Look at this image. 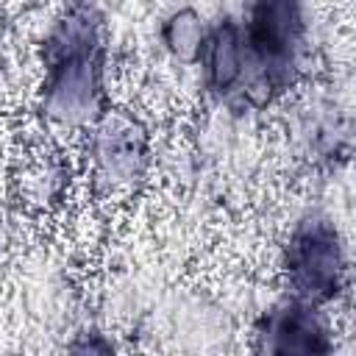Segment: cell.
<instances>
[{"instance_id":"obj_1","label":"cell","mask_w":356,"mask_h":356,"mask_svg":"<svg viewBox=\"0 0 356 356\" xmlns=\"http://www.w3.org/2000/svg\"><path fill=\"white\" fill-rule=\"evenodd\" d=\"M42 114L67 131H89L108 108L106 22L95 0H67L42 42Z\"/></svg>"},{"instance_id":"obj_2","label":"cell","mask_w":356,"mask_h":356,"mask_svg":"<svg viewBox=\"0 0 356 356\" xmlns=\"http://www.w3.org/2000/svg\"><path fill=\"white\" fill-rule=\"evenodd\" d=\"M245 50V106H270L303 72L309 17L303 0H250L239 19Z\"/></svg>"},{"instance_id":"obj_3","label":"cell","mask_w":356,"mask_h":356,"mask_svg":"<svg viewBox=\"0 0 356 356\" xmlns=\"http://www.w3.org/2000/svg\"><path fill=\"white\" fill-rule=\"evenodd\" d=\"M286 295L328 306L348 286V248L339 225L325 211H306L281 245Z\"/></svg>"},{"instance_id":"obj_4","label":"cell","mask_w":356,"mask_h":356,"mask_svg":"<svg viewBox=\"0 0 356 356\" xmlns=\"http://www.w3.org/2000/svg\"><path fill=\"white\" fill-rule=\"evenodd\" d=\"M89 170L103 192H131L150 170V134L147 128L125 114L108 108L89 128Z\"/></svg>"},{"instance_id":"obj_5","label":"cell","mask_w":356,"mask_h":356,"mask_svg":"<svg viewBox=\"0 0 356 356\" xmlns=\"http://www.w3.org/2000/svg\"><path fill=\"white\" fill-rule=\"evenodd\" d=\"M253 350L281 356H325L337 348L323 306L284 295L253 323Z\"/></svg>"},{"instance_id":"obj_6","label":"cell","mask_w":356,"mask_h":356,"mask_svg":"<svg viewBox=\"0 0 356 356\" xmlns=\"http://www.w3.org/2000/svg\"><path fill=\"white\" fill-rule=\"evenodd\" d=\"M200 81L206 92L217 100H242L245 89V50H242V33L239 19L222 17L209 25L200 56Z\"/></svg>"},{"instance_id":"obj_7","label":"cell","mask_w":356,"mask_h":356,"mask_svg":"<svg viewBox=\"0 0 356 356\" xmlns=\"http://www.w3.org/2000/svg\"><path fill=\"white\" fill-rule=\"evenodd\" d=\"M206 31H209V22L203 19V14L195 11L192 6H184V8L170 11L161 19L159 39H161V47L175 61H181V64H197V56H200Z\"/></svg>"},{"instance_id":"obj_8","label":"cell","mask_w":356,"mask_h":356,"mask_svg":"<svg viewBox=\"0 0 356 356\" xmlns=\"http://www.w3.org/2000/svg\"><path fill=\"white\" fill-rule=\"evenodd\" d=\"M70 350H81V353H111L114 350V342L111 339H103V334H97V331H83L70 345Z\"/></svg>"}]
</instances>
